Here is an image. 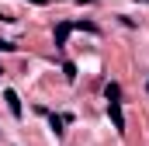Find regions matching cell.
<instances>
[{
    "mask_svg": "<svg viewBox=\"0 0 149 146\" xmlns=\"http://www.w3.org/2000/svg\"><path fill=\"white\" fill-rule=\"evenodd\" d=\"M108 115H111V125L118 136H125V111H121V101H108Z\"/></svg>",
    "mask_w": 149,
    "mask_h": 146,
    "instance_id": "6da1fadb",
    "label": "cell"
},
{
    "mask_svg": "<svg viewBox=\"0 0 149 146\" xmlns=\"http://www.w3.org/2000/svg\"><path fill=\"white\" fill-rule=\"evenodd\" d=\"M3 101H7V108H10L14 118H21V115H24V111H21V98H17V91H3Z\"/></svg>",
    "mask_w": 149,
    "mask_h": 146,
    "instance_id": "7a4b0ae2",
    "label": "cell"
},
{
    "mask_svg": "<svg viewBox=\"0 0 149 146\" xmlns=\"http://www.w3.org/2000/svg\"><path fill=\"white\" fill-rule=\"evenodd\" d=\"M70 32H73V25H70V21H63V25H56V49H63V45L70 42Z\"/></svg>",
    "mask_w": 149,
    "mask_h": 146,
    "instance_id": "3957f363",
    "label": "cell"
},
{
    "mask_svg": "<svg viewBox=\"0 0 149 146\" xmlns=\"http://www.w3.org/2000/svg\"><path fill=\"white\" fill-rule=\"evenodd\" d=\"M49 125H52V132H56V136H63V125H66V118H63V115H49Z\"/></svg>",
    "mask_w": 149,
    "mask_h": 146,
    "instance_id": "277c9868",
    "label": "cell"
},
{
    "mask_svg": "<svg viewBox=\"0 0 149 146\" xmlns=\"http://www.w3.org/2000/svg\"><path fill=\"white\" fill-rule=\"evenodd\" d=\"M118 94H121L118 84H108V87H104V98H108V101H118Z\"/></svg>",
    "mask_w": 149,
    "mask_h": 146,
    "instance_id": "5b68a950",
    "label": "cell"
},
{
    "mask_svg": "<svg viewBox=\"0 0 149 146\" xmlns=\"http://www.w3.org/2000/svg\"><path fill=\"white\" fill-rule=\"evenodd\" d=\"M63 73H66V80H76V66L73 63H63Z\"/></svg>",
    "mask_w": 149,
    "mask_h": 146,
    "instance_id": "8992f818",
    "label": "cell"
},
{
    "mask_svg": "<svg viewBox=\"0 0 149 146\" xmlns=\"http://www.w3.org/2000/svg\"><path fill=\"white\" fill-rule=\"evenodd\" d=\"M10 49H17V45H14V42H3V38H0V52H10Z\"/></svg>",
    "mask_w": 149,
    "mask_h": 146,
    "instance_id": "52a82bcc",
    "label": "cell"
},
{
    "mask_svg": "<svg viewBox=\"0 0 149 146\" xmlns=\"http://www.w3.org/2000/svg\"><path fill=\"white\" fill-rule=\"evenodd\" d=\"M0 21H10V18H7V14H0Z\"/></svg>",
    "mask_w": 149,
    "mask_h": 146,
    "instance_id": "ba28073f",
    "label": "cell"
},
{
    "mask_svg": "<svg viewBox=\"0 0 149 146\" xmlns=\"http://www.w3.org/2000/svg\"><path fill=\"white\" fill-rule=\"evenodd\" d=\"M146 94H149V80H146Z\"/></svg>",
    "mask_w": 149,
    "mask_h": 146,
    "instance_id": "9c48e42d",
    "label": "cell"
},
{
    "mask_svg": "<svg viewBox=\"0 0 149 146\" xmlns=\"http://www.w3.org/2000/svg\"><path fill=\"white\" fill-rule=\"evenodd\" d=\"M0 73H3V70H0Z\"/></svg>",
    "mask_w": 149,
    "mask_h": 146,
    "instance_id": "30bf717a",
    "label": "cell"
}]
</instances>
